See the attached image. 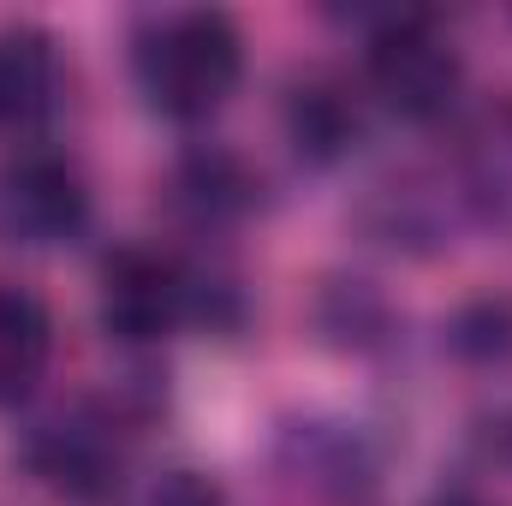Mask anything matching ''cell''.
Listing matches in <instances>:
<instances>
[{"label": "cell", "mask_w": 512, "mask_h": 506, "mask_svg": "<svg viewBox=\"0 0 512 506\" xmlns=\"http://www.w3.org/2000/svg\"><path fill=\"white\" fill-rule=\"evenodd\" d=\"M90 221L84 173L54 149H24L0 167V239L48 251L78 239Z\"/></svg>", "instance_id": "obj_3"}, {"label": "cell", "mask_w": 512, "mask_h": 506, "mask_svg": "<svg viewBox=\"0 0 512 506\" xmlns=\"http://www.w3.org/2000/svg\"><path fill=\"white\" fill-rule=\"evenodd\" d=\"M48 352H54V322H48L42 298L0 286V405L24 399L42 381Z\"/></svg>", "instance_id": "obj_7"}, {"label": "cell", "mask_w": 512, "mask_h": 506, "mask_svg": "<svg viewBox=\"0 0 512 506\" xmlns=\"http://www.w3.org/2000/svg\"><path fill=\"white\" fill-rule=\"evenodd\" d=\"M364 72H370V90L382 96L387 114H399V120H411V126L447 120V108H453L459 90H465L459 48H453V42L435 30V18H423V12L387 18L382 30L370 36V48H364Z\"/></svg>", "instance_id": "obj_2"}, {"label": "cell", "mask_w": 512, "mask_h": 506, "mask_svg": "<svg viewBox=\"0 0 512 506\" xmlns=\"http://www.w3.org/2000/svg\"><path fill=\"white\" fill-rule=\"evenodd\" d=\"M447 346L471 364H501L512 358V298H477L447 322Z\"/></svg>", "instance_id": "obj_10"}, {"label": "cell", "mask_w": 512, "mask_h": 506, "mask_svg": "<svg viewBox=\"0 0 512 506\" xmlns=\"http://www.w3.org/2000/svg\"><path fill=\"white\" fill-rule=\"evenodd\" d=\"M286 131H292V149H298L304 161H340V155L358 143V108L346 102L340 84L304 78V84H292V96H286Z\"/></svg>", "instance_id": "obj_8"}, {"label": "cell", "mask_w": 512, "mask_h": 506, "mask_svg": "<svg viewBox=\"0 0 512 506\" xmlns=\"http://www.w3.org/2000/svg\"><path fill=\"white\" fill-rule=\"evenodd\" d=\"M54 90H60L54 36L36 24H6L0 30V131L36 126L54 108Z\"/></svg>", "instance_id": "obj_6"}, {"label": "cell", "mask_w": 512, "mask_h": 506, "mask_svg": "<svg viewBox=\"0 0 512 506\" xmlns=\"http://www.w3.org/2000/svg\"><path fill=\"white\" fill-rule=\"evenodd\" d=\"M24 465H30L54 495L84 501V506L108 501V495L120 489V471H126V459H120L108 423H96V417H84V411H66V417L36 423V429L24 435Z\"/></svg>", "instance_id": "obj_5"}, {"label": "cell", "mask_w": 512, "mask_h": 506, "mask_svg": "<svg viewBox=\"0 0 512 506\" xmlns=\"http://www.w3.org/2000/svg\"><path fill=\"white\" fill-rule=\"evenodd\" d=\"M429 506H483V501H471V495H435Z\"/></svg>", "instance_id": "obj_12"}, {"label": "cell", "mask_w": 512, "mask_h": 506, "mask_svg": "<svg viewBox=\"0 0 512 506\" xmlns=\"http://www.w3.org/2000/svg\"><path fill=\"white\" fill-rule=\"evenodd\" d=\"M245 72V36L227 12H167L137 36V84L167 120H209Z\"/></svg>", "instance_id": "obj_1"}, {"label": "cell", "mask_w": 512, "mask_h": 506, "mask_svg": "<svg viewBox=\"0 0 512 506\" xmlns=\"http://www.w3.org/2000/svg\"><path fill=\"white\" fill-rule=\"evenodd\" d=\"M185 304H191V286H185L173 256L126 245V251H114L102 262V328L114 340L149 346V340L173 334Z\"/></svg>", "instance_id": "obj_4"}, {"label": "cell", "mask_w": 512, "mask_h": 506, "mask_svg": "<svg viewBox=\"0 0 512 506\" xmlns=\"http://www.w3.org/2000/svg\"><path fill=\"white\" fill-rule=\"evenodd\" d=\"M251 173L233 149H191L179 161V203L203 221H233L251 209Z\"/></svg>", "instance_id": "obj_9"}, {"label": "cell", "mask_w": 512, "mask_h": 506, "mask_svg": "<svg viewBox=\"0 0 512 506\" xmlns=\"http://www.w3.org/2000/svg\"><path fill=\"white\" fill-rule=\"evenodd\" d=\"M149 506H227V495H221L203 471H167V477L155 483Z\"/></svg>", "instance_id": "obj_11"}]
</instances>
